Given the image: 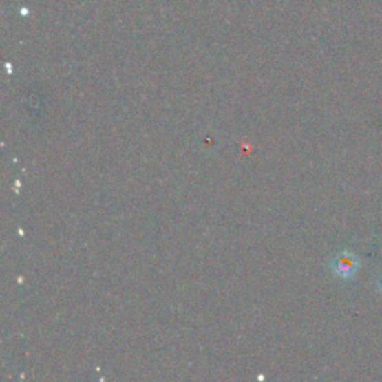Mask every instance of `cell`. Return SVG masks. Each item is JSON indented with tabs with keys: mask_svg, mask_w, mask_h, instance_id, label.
Listing matches in <instances>:
<instances>
[{
	"mask_svg": "<svg viewBox=\"0 0 382 382\" xmlns=\"http://www.w3.org/2000/svg\"><path fill=\"white\" fill-rule=\"evenodd\" d=\"M330 268L336 277L351 278L359 269V259L352 253L342 251L333 257V260L330 262Z\"/></svg>",
	"mask_w": 382,
	"mask_h": 382,
	"instance_id": "1",
	"label": "cell"
},
{
	"mask_svg": "<svg viewBox=\"0 0 382 382\" xmlns=\"http://www.w3.org/2000/svg\"><path fill=\"white\" fill-rule=\"evenodd\" d=\"M378 286H379V288H381V290H382V278H381V279H379V282H378Z\"/></svg>",
	"mask_w": 382,
	"mask_h": 382,
	"instance_id": "2",
	"label": "cell"
}]
</instances>
